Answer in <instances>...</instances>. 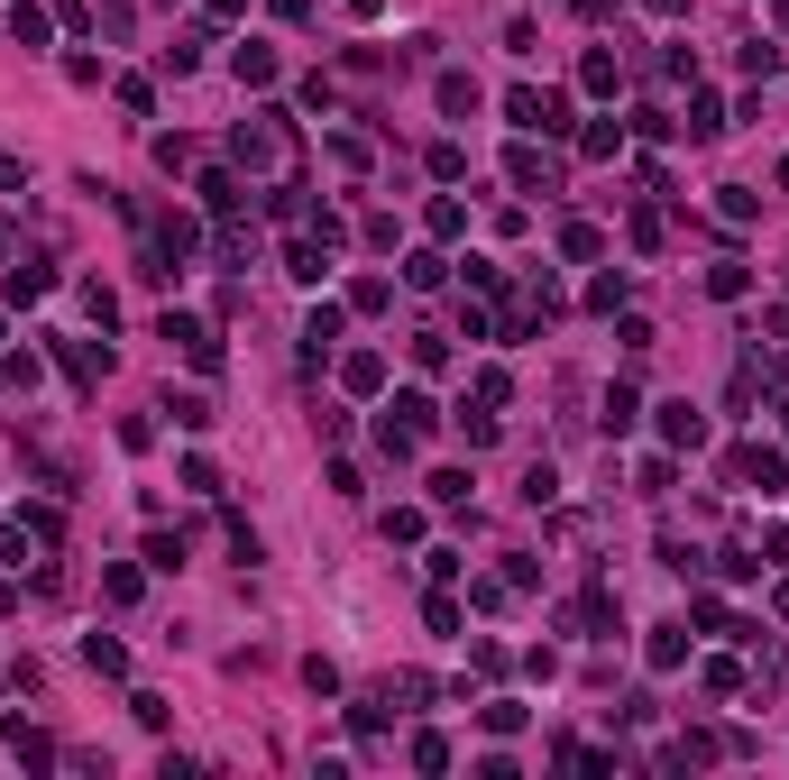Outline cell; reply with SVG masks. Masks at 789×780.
Wrapping results in <instances>:
<instances>
[{
    "instance_id": "10",
    "label": "cell",
    "mask_w": 789,
    "mask_h": 780,
    "mask_svg": "<svg viewBox=\"0 0 789 780\" xmlns=\"http://www.w3.org/2000/svg\"><path fill=\"white\" fill-rule=\"evenodd\" d=\"M441 111H450V120L477 111V83H469V74H441Z\"/></svg>"
},
{
    "instance_id": "7",
    "label": "cell",
    "mask_w": 789,
    "mask_h": 780,
    "mask_svg": "<svg viewBox=\"0 0 789 780\" xmlns=\"http://www.w3.org/2000/svg\"><path fill=\"white\" fill-rule=\"evenodd\" d=\"M340 377H349V395H376V386H386V358H376V349H359Z\"/></svg>"
},
{
    "instance_id": "6",
    "label": "cell",
    "mask_w": 789,
    "mask_h": 780,
    "mask_svg": "<svg viewBox=\"0 0 789 780\" xmlns=\"http://www.w3.org/2000/svg\"><path fill=\"white\" fill-rule=\"evenodd\" d=\"M689 661V624H652V670H679Z\"/></svg>"
},
{
    "instance_id": "14",
    "label": "cell",
    "mask_w": 789,
    "mask_h": 780,
    "mask_svg": "<svg viewBox=\"0 0 789 780\" xmlns=\"http://www.w3.org/2000/svg\"><path fill=\"white\" fill-rule=\"evenodd\" d=\"M578 83H588V92H616V56H606V46H597V56L578 65Z\"/></svg>"
},
{
    "instance_id": "1",
    "label": "cell",
    "mask_w": 789,
    "mask_h": 780,
    "mask_svg": "<svg viewBox=\"0 0 789 780\" xmlns=\"http://www.w3.org/2000/svg\"><path fill=\"white\" fill-rule=\"evenodd\" d=\"M275 147H285V129H275V111H267V120H239V129H230V156H239V166H275Z\"/></svg>"
},
{
    "instance_id": "18",
    "label": "cell",
    "mask_w": 789,
    "mask_h": 780,
    "mask_svg": "<svg viewBox=\"0 0 789 780\" xmlns=\"http://www.w3.org/2000/svg\"><path fill=\"white\" fill-rule=\"evenodd\" d=\"M643 10H661V19H679V10H689V0H643Z\"/></svg>"
},
{
    "instance_id": "13",
    "label": "cell",
    "mask_w": 789,
    "mask_h": 780,
    "mask_svg": "<svg viewBox=\"0 0 789 780\" xmlns=\"http://www.w3.org/2000/svg\"><path fill=\"white\" fill-rule=\"evenodd\" d=\"M239 83H275V56H267V46H239Z\"/></svg>"
},
{
    "instance_id": "19",
    "label": "cell",
    "mask_w": 789,
    "mask_h": 780,
    "mask_svg": "<svg viewBox=\"0 0 789 780\" xmlns=\"http://www.w3.org/2000/svg\"><path fill=\"white\" fill-rule=\"evenodd\" d=\"M239 10H248V0H212V19H239Z\"/></svg>"
},
{
    "instance_id": "12",
    "label": "cell",
    "mask_w": 789,
    "mask_h": 780,
    "mask_svg": "<svg viewBox=\"0 0 789 780\" xmlns=\"http://www.w3.org/2000/svg\"><path fill=\"white\" fill-rule=\"evenodd\" d=\"M83 661H92V670H111V680H120V670H129V653H120L111 634H92V643H83Z\"/></svg>"
},
{
    "instance_id": "11",
    "label": "cell",
    "mask_w": 789,
    "mask_h": 780,
    "mask_svg": "<svg viewBox=\"0 0 789 780\" xmlns=\"http://www.w3.org/2000/svg\"><path fill=\"white\" fill-rule=\"evenodd\" d=\"M505 175H515V185H523V193H532V185H542V193H551V166H542V156H532V147H515V166H505Z\"/></svg>"
},
{
    "instance_id": "15",
    "label": "cell",
    "mask_w": 789,
    "mask_h": 780,
    "mask_svg": "<svg viewBox=\"0 0 789 780\" xmlns=\"http://www.w3.org/2000/svg\"><path fill=\"white\" fill-rule=\"evenodd\" d=\"M597 248H606V239H597L588 221H570V230H560V257H597Z\"/></svg>"
},
{
    "instance_id": "3",
    "label": "cell",
    "mask_w": 789,
    "mask_h": 780,
    "mask_svg": "<svg viewBox=\"0 0 789 780\" xmlns=\"http://www.w3.org/2000/svg\"><path fill=\"white\" fill-rule=\"evenodd\" d=\"M166 341H184L193 368H221V341H212V322H193V312H166Z\"/></svg>"
},
{
    "instance_id": "20",
    "label": "cell",
    "mask_w": 789,
    "mask_h": 780,
    "mask_svg": "<svg viewBox=\"0 0 789 780\" xmlns=\"http://www.w3.org/2000/svg\"><path fill=\"white\" fill-rule=\"evenodd\" d=\"M771 19H780V29H789V0H771Z\"/></svg>"
},
{
    "instance_id": "8",
    "label": "cell",
    "mask_w": 789,
    "mask_h": 780,
    "mask_svg": "<svg viewBox=\"0 0 789 780\" xmlns=\"http://www.w3.org/2000/svg\"><path fill=\"white\" fill-rule=\"evenodd\" d=\"M37 294H56V267H10V303H37Z\"/></svg>"
},
{
    "instance_id": "2",
    "label": "cell",
    "mask_w": 789,
    "mask_h": 780,
    "mask_svg": "<svg viewBox=\"0 0 789 780\" xmlns=\"http://www.w3.org/2000/svg\"><path fill=\"white\" fill-rule=\"evenodd\" d=\"M505 111H515V129H542V138H551V129H570V101H560V92H515Z\"/></svg>"
},
{
    "instance_id": "5",
    "label": "cell",
    "mask_w": 789,
    "mask_h": 780,
    "mask_svg": "<svg viewBox=\"0 0 789 780\" xmlns=\"http://www.w3.org/2000/svg\"><path fill=\"white\" fill-rule=\"evenodd\" d=\"M725 468H734V487H780V450H762V441H753V450H734Z\"/></svg>"
},
{
    "instance_id": "9",
    "label": "cell",
    "mask_w": 789,
    "mask_h": 780,
    "mask_svg": "<svg viewBox=\"0 0 789 780\" xmlns=\"http://www.w3.org/2000/svg\"><path fill=\"white\" fill-rule=\"evenodd\" d=\"M330 341H340V303H322V312H313V322H303V349H313V358H322Z\"/></svg>"
},
{
    "instance_id": "4",
    "label": "cell",
    "mask_w": 789,
    "mask_h": 780,
    "mask_svg": "<svg viewBox=\"0 0 789 780\" xmlns=\"http://www.w3.org/2000/svg\"><path fill=\"white\" fill-rule=\"evenodd\" d=\"M661 441H670V450H698V441H707V413H698V404H661Z\"/></svg>"
},
{
    "instance_id": "16",
    "label": "cell",
    "mask_w": 789,
    "mask_h": 780,
    "mask_svg": "<svg viewBox=\"0 0 789 780\" xmlns=\"http://www.w3.org/2000/svg\"><path fill=\"white\" fill-rule=\"evenodd\" d=\"M633 413H643V404H633V386H616V395H606V432H633Z\"/></svg>"
},
{
    "instance_id": "17",
    "label": "cell",
    "mask_w": 789,
    "mask_h": 780,
    "mask_svg": "<svg viewBox=\"0 0 789 780\" xmlns=\"http://www.w3.org/2000/svg\"><path fill=\"white\" fill-rule=\"evenodd\" d=\"M10 37L19 46H46V10H10Z\"/></svg>"
}]
</instances>
